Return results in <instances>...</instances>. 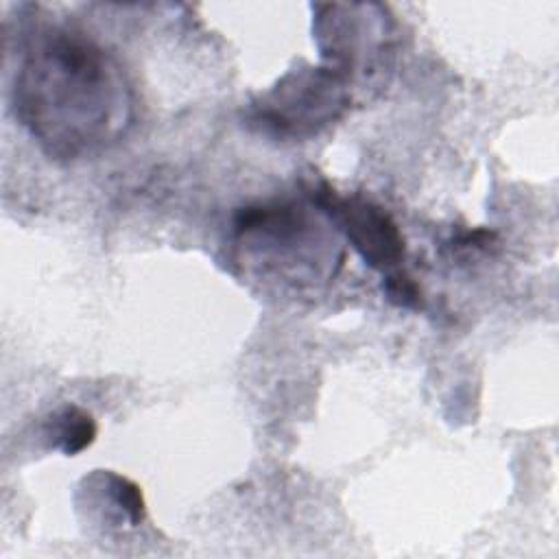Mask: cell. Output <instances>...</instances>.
Masks as SVG:
<instances>
[{"label": "cell", "mask_w": 559, "mask_h": 559, "mask_svg": "<svg viewBox=\"0 0 559 559\" xmlns=\"http://www.w3.org/2000/svg\"><path fill=\"white\" fill-rule=\"evenodd\" d=\"M11 98L15 118L39 148L63 162L109 148L135 118L133 90L118 59L61 26L26 37Z\"/></svg>", "instance_id": "cell-1"}, {"label": "cell", "mask_w": 559, "mask_h": 559, "mask_svg": "<svg viewBox=\"0 0 559 559\" xmlns=\"http://www.w3.org/2000/svg\"><path fill=\"white\" fill-rule=\"evenodd\" d=\"M234 238L242 260L262 277L301 286L334 275V240L304 205L269 201L240 207L234 216Z\"/></svg>", "instance_id": "cell-2"}, {"label": "cell", "mask_w": 559, "mask_h": 559, "mask_svg": "<svg viewBox=\"0 0 559 559\" xmlns=\"http://www.w3.org/2000/svg\"><path fill=\"white\" fill-rule=\"evenodd\" d=\"M312 33L323 66L349 87L382 81L395 59V24L376 2L312 4Z\"/></svg>", "instance_id": "cell-3"}, {"label": "cell", "mask_w": 559, "mask_h": 559, "mask_svg": "<svg viewBox=\"0 0 559 559\" xmlns=\"http://www.w3.org/2000/svg\"><path fill=\"white\" fill-rule=\"evenodd\" d=\"M352 103L349 83L325 66L288 70L247 107V124L275 140H308L336 122Z\"/></svg>", "instance_id": "cell-4"}, {"label": "cell", "mask_w": 559, "mask_h": 559, "mask_svg": "<svg viewBox=\"0 0 559 559\" xmlns=\"http://www.w3.org/2000/svg\"><path fill=\"white\" fill-rule=\"evenodd\" d=\"M308 197L371 269L389 273L404 260V236L382 205L360 194H341L321 179L308 186Z\"/></svg>", "instance_id": "cell-5"}, {"label": "cell", "mask_w": 559, "mask_h": 559, "mask_svg": "<svg viewBox=\"0 0 559 559\" xmlns=\"http://www.w3.org/2000/svg\"><path fill=\"white\" fill-rule=\"evenodd\" d=\"M79 504L111 526H138L146 513L140 487L107 469H96L83 480L79 489Z\"/></svg>", "instance_id": "cell-6"}, {"label": "cell", "mask_w": 559, "mask_h": 559, "mask_svg": "<svg viewBox=\"0 0 559 559\" xmlns=\"http://www.w3.org/2000/svg\"><path fill=\"white\" fill-rule=\"evenodd\" d=\"M44 437L52 448L61 450L68 456H74L92 445V441L96 439V421L85 408L76 404H66L46 419Z\"/></svg>", "instance_id": "cell-7"}, {"label": "cell", "mask_w": 559, "mask_h": 559, "mask_svg": "<svg viewBox=\"0 0 559 559\" xmlns=\"http://www.w3.org/2000/svg\"><path fill=\"white\" fill-rule=\"evenodd\" d=\"M382 290L386 295V299L400 308H419L421 306V290L415 284L413 277H408L402 271H389L384 282H382Z\"/></svg>", "instance_id": "cell-8"}]
</instances>
